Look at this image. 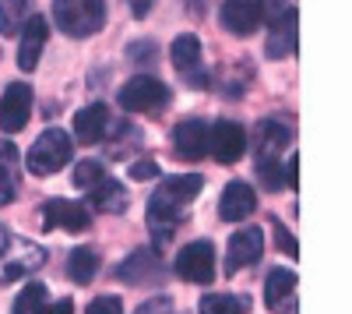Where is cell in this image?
I'll return each mask as SVG.
<instances>
[{
    "label": "cell",
    "mask_w": 352,
    "mask_h": 314,
    "mask_svg": "<svg viewBox=\"0 0 352 314\" xmlns=\"http://www.w3.org/2000/svg\"><path fill=\"white\" fill-rule=\"evenodd\" d=\"M201 187H204V177H197V174L166 177L155 187V194L148 198V222H152V230H155V244L159 247L169 240V230L184 219L187 205L201 194Z\"/></svg>",
    "instance_id": "cell-1"
},
{
    "label": "cell",
    "mask_w": 352,
    "mask_h": 314,
    "mask_svg": "<svg viewBox=\"0 0 352 314\" xmlns=\"http://www.w3.org/2000/svg\"><path fill=\"white\" fill-rule=\"evenodd\" d=\"M53 18L64 36L88 39L106 25V0H53Z\"/></svg>",
    "instance_id": "cell-2"
},
{
    "label": "cell",
    "mask_w": 352,
    "mask_h": 314,
    "mask_svg": "<svg viewBox=\"0 0 352 314\" xmlns=\"http://www.w3.org/2000/svg\"><path fill=\"white\" fill-rule=\"evenodd\" d=\"M71 156H74L71 134L60 131V127H50L36 138V145L28 149L25 166L32 169L36 177H50V174H56V169H64V163H71Z\"/></svg>",
    "instance_id": "cell-3"
},
{
    "label": "cell",
    "mask_w": 352,
    "mask_h": 314,
    "mask_svg": "<svg viewBox=\"0 0 352 314\" xmlns=\"http://www.w3.org/2000/svg\"><path fill=\"white\" fill-rule=\"evenodd\" d=\"M173 272L187 282H194V286H208L215 279V247L208 240H190L187 247L176 251Z\"/></svg>",
    "instance_id": "cell-4"
},
{
    "label": "cell",
    "mask_w": 352,
    "mask_h": 314,
    "mask_svg": "<svg viewBox=\"0 0 352 314\" xmlns=\"http://www.w3.org/2000/svg\"><path fill=\"white\" fill-rule=\"evenodd\" d=\"M166 103H169V89L159 78H148V74L131 78L120 89V106L127 113H159Z\"/></svg>",
    "instance_id": "cell-5"
},
{
    "label": "cell",
    "mask_w": 352,
    "mask_h": 314,
    "mask_svg": "<svg viewBox=\"0 0 352 314\" xmlns=\"http://www.w3.org/2000/svg\"><path fill=\"white\" fill-rule=\"evenodd\" d=\"M28 113H32V89L25 81H11L4 96H0V131L4 134L25 131Z\"/></svg>",
    "instance_id": "cell-6"
},
{
    "label": "cell",
    "mask_w": 352,
    "mask_h": 314,
    "mask_svg": "<svg viewBox=\"0 0 352 314\" xmlns=\"http://www.w3.org/2000/svg\"><path fill=\"white\" fill-rule=\"evenodd\" d=\"M208 152L219 159V163H240L243 152H247V131L236 124V121H215L208 127Z\"/></svg>",
    "instance_id": "cell-7"
},
{
    "label": "cell",
    "mask_w": 352,
    "mask_h": 314,
    "mask_svg": "<svg viewBox=\"0 0 352 314\" xmlns=\"http://www.w3.org/2000/svg\"><path fill=\"white\" fill-rule=\"evenodd\" d=\"M92 222L88 209L71 198H53L43 205V230H64V233H81L85 226Z\"/></svg>",
    "instance_id": "cell-8"
},
{
    "label": "cell",
    "mask_w": 352,
    "mask_h": 314,
    "mask_svg": "<svg viewBox=\"0 0 352 314\" xmlns=\"http://www.w3.org/2000/svg\"><path fill=\"white\" fill-rule=\"evenodd\" d=\"M261 251H264V233L257 230V226H247V230L232 233L229 251H226V272H229V275L243 272L247 265H254V262L261 258Z\"/></svg>",
    "instance_id": "cell-9"
},
{
    "label": "cell",
    "mask_w": 352,
    "mask_h": 314,
    "mask_svg": "<svg viewBox=\"0 0 352 314\" xmlns=\"http://www.w3.org/2000/svg\"><path fill=\"white\" fill-rule=\"evenodd\" d=\"M173 152L187 159V163H197L204 159V152H208V124L190 117V121H180L173 131Z\"/></svg>",
    "instance_id": "cell-10"
},
{
    "label": "cell",
    "mask_w": 352,
    "mask_h": 314,
    "mask_svg": "<svg viewBox=\"0 0 352 314\" xmlns=\"http://www.w3.org/2000/svg\"><path fill=\"white\" fill-rule=\"evenodd\" d=\"M46 36H50V25H46L43 14H32L21 25V46H18V67L21 71H36L43 46H46Z\"/></svg>",
    "instance_id": "cell-11"
},
{
    "label": "cell",
    "mask_w": 352,
    "mask_h": 314,
    "mask_svg": "<svg viewBox=\"0 0 352 314\" xmlns=\"http://www.w3.org/2000/svg\"><path fill=\"white\" fill-rule=\"evenodd\" d=\"M254 209H257V194H254L250 184H243V180L226 184V191L219 198V216L226 222H240V219L254 216Z\"/></svg>",
    "instance_id": "cell-12"
},
{
    "label": "cell",
    "mask_w": 352,
    "mask_h": 314,
    "mask_svg": "<svg viewBox=\"0 0 352 314\" xmlns=\"http://www.w3.org/2000/svg\"><path fill=\"white\" fill-rule=\"evenodd\" d=\"M219 18H222V28L232 32V36H250V32H257V25H261V14H257L254 0H226Z\"/></svg>",
    "instance_id": "cell-13"
},
{
    "label": "cell",
    "mask_w": 352,
    "mask_h": 314,
    "mask_svg": "<svg viewBox=\"0 0 352 314\" xmlns=\"http://www.w3.org/2000/svg\"><path fill=\"white\" fill-rule=\"evenodd\" d=\"M292 131L282 121H261L257 124V163H275L282 149H289Z\"/></svg>",
    "instance_id": "cell-14"
},
{
    "label": "cell",
    "mask_w": 352,
    "mask_h": 314,
    "mask_svg": "<svg viewBox=\"0 0 352 314\" xmlns=\"http://www.w3.org/2000/svg\"><path fill=\"white\" fill-rule=\"evenodd\" d=\"M109 127V109L102 103H92V106H85L78 109V117H74V134L78 141H85V145H96V141H102Z\"/></svg>",
    "instance_id": "cell-15"
},
{
    "label": "cell",
    "mask_w": 352,
    "mask_h": 314,
    "mask_svg": "<svg viewBox=\"0 0 352 314\" xmlns=\"http://www.w3.org/2000/svg\"><path fill=\"white\" fill-rule=\"evenodd\" d=\"M18 169L21 156L11 141H0V205H11L18 194Z\"/></svg>",
    "instance_id": "cell-16"
},
{
    "label": "cell",
    "mask_w": 352,
    "mask_h": 314,
    "mask_svg": "<svg viewBox=\"0 0 352 314\" xmlns=\"http://www.w3.org/2000/svg\"><path fill=\"white\" fill-rule=\"evenodd\" d=\"M88 205H96L99 212H109V216H116V212H124L127 209V191L116 184V180H102V184H96L92 191H88Z\"/></svg>",
    "instance_id": "cell-17"
},
{
    "label": "cell",
    "mask_w": 352,
    "mask_h": 314,
    "mask_svg": "<svg viewBox=\"0 0 352 314\" xmlns=\"http://www.w3.org/2000/svg\"><path fill=\"white\" fill-rule=\"evenodd\" d=\"M292 290H296V272L275 269V272H268V282H264V304H268L272 311H278V307H285Z\"/></svg>",
    "instance_id": "cell-18"
},
{
    "label": "cell",
    "mask_w": 352,
    "mask_h": 314,
    "mask_svg": "<svg viewBox=\"0 0 352 314\" xmlns=\"http://www.w3.org/2000/svg\"><path fill=\"white\" fill-rule=\"evenodd\" d=\"M268 56H289L296 50V11H289L282 21L272 25V36H268Z\"/></svg>",
    "instance_id": "cell-19"
},
{
    "label": "cell",
    "mask_w": 352,
    "mask_h": 314,
    "mask_svg": "<svg viewBox=\"0 0 352 314\" xmlns=\"http://www.w3.org/2000/svg\"><path fill=\"white\" fill-rule=\"evenodd\" d=\"M169 56H173V67L176 71H194L197 64H201V39L197 36H176L173 39V46H169Z\"/></svg>",
    "instance_id": "cell-20"
},
{
    "label": "cell",
    "mask_w": 352,
    "mask_h": 314,
    "mask_svg": "<svg viewBox=\"0 0 352 314\" xmlns=\"http://www.w3.org/2000/svg\"><path fill=\"white\" fill-rule=\"evenodd\" d=\"M28 18H32V0H0V36L21 32Z\"/></svg>",
    "instance_id": "cell-21"
},
{
    "label": "cell",
    "mask_w": 352,
    "mask_h": 314,
    "mask_svg": "<svg viewBox=\"0 0 352 314\" xmlns=\"http://www.w3.org/2000/svg\"><path fill=\"white\" fill-rule=\"evenodd\" d=\"M96 272H99V254L92 247H74L71 258H67V275L85 286V282L96 279Z\"/></svg>",
    "instance_id": "cell-22"
},
{
    "label": "cell",
    "mask_w": 352,
    "mask_h": 314,
    "mask_svg": "<svg viewBox=\"0 0 352 314\" xmlns=\"http://www.w3.org/2000/svg\"><path fill=\"white\" fill-rule=\"evenodd\" d=\"M250 307L247 297H236V293H204L197 311L201 314H243Z\"/></svg>",
    "instance_id": "cell-23"
},
{
    "label": "cell",
    "mask_w": 352,
    "mask_h": 314,
    "mask_svg": "<svg viewBox=\"0 0 352 314\" xmlns=\"http://www.w3.org/2000/svg\"><path fill=\"white\" fill-rule=\"evenodd\" d=\"M102 180H106V166H102L99 159H81V163L74 166V187L92 191V187L102 184Z\"/></svg>",
    "instance_id": "cell-24"
},
{
    "label": "cell",
    "mask_w": 352,
    "mask_h": 314,
    "mask_svg": "<svg viewBox=\"0 0 352 314\" xmlns=\"http://www.w3.org/2000/svg\"><path fill=\"white\" fill-rule=\"evenodd\" d=\"M43 304H46V286H43V282H28V286L14 297L11 314H36Z\"/></svg>",
    "instance_id": "cell-25"
},
{
    "label": "cell",
    "mask_w": 352,
    "mask_h": 314,
    "mask_svg": "<svg viewBox=\"0 0 352 314\" xmlns=\"http://www.w3.org/2000/svg\"><path fill=\"white\" fill-rule=\"evenodd\" d=\"M257 177L268 191H282L285 187V169L278 163H257Z\"/></svg>",
    "instance_id": "cell-26"
},
{
    "label": "cell",
    "mask_w": 352,
    "mask_h": 314,
    "mask_svg": "<svg viewBox=\"0 0 352 314\" xmlns=\"http://www.w3.org/2000/svg\"><path fill=\"white\" fill-rule=\"evenodd\" d=\"M254 4H257V14L264 18V21H282L292 8H289V0H254Z\"/></svg>",
    "instance_id": "cell-27"
},
{
    "label": "cell",
    "mask_w": 352,
    "mask_h": 314,
    "mask_svg": "<svg viewBox=\"0 0 352 314\" xmlns=\"http://www.w3.org/2000/svg\"><path fill=\"white\" fill-rule=\"evenodd\" d=\"M127 177H131V180H138V184L155 180V177H159V163H155V159H138V163H131Z\"/></svg>",
    "instance_id": "cell-28"
},
{
    "label": "cell",
    "mask_w": 352,
    "mask_h": 314,
    "mask_svg": "<svg viewBox=\"0 0 352 314\" xmlns=\"http://www.w3.org/2000/svg\"><path fill=\"white\" fill-rule=\"evenodd\" d=\"M88 314H124V304L120 297H96L88 304Z\"/></svg>",
    "instance_id": "cell-29"
},
{
    "label": "cell",
    "mask_w": 352,
    "mask_h": 314,
    "mask_svg": "<svg viewBox=\"0 0 352 314\" xmlns=\"http://www.w3.org/2000/svg\"><path fill=\"white\" fill-rule=\"evenodd\" d=\"M127 56L134 64H148V61H155V43H134L127 50Z\"/></svg>",
    "instance_id": "cell-30"
},
{
    "label": "cell",
    "mask_w": 352,
    "mask_h": 314,
    "mask_svg": "<svg viewBox=\"0 0 352 314\" xmlns=\"http://www.w3.org/2000/svg\"><path fill=\"white\" fill-rule=\"evenodd\" d=\"M275 233H278V247H282V251L289 254V258H296V240L289 237V230H285L282 222H275Z\"/></svg>",
    "instance_id": "cell-31"
},
{
    "label": "cell",
    "mask_w": 352,
    "mask_h": 314,
    "mask_svg": "<svg viewBox=\"0 0 352 314\" xmlns=\"http://www.w3.org/2000/svg\"><path fill=\"white\" fill-rule=\"evenodd\" d=\"M36 314H74V300H71V297H64V300H56V304L39 307Z\"/></svg>",
    "instance_id": "cell-32"
},
{
    "label": "cell",
    "mask_w": 352,
    "mask_h": 314,
    "mask_svg": "<svg viewBox=\"0 0 352 314\" xmlns=\"http://www.w3.org/2000/svg\"><path fill=\"white\" fill-rule=\"evenodd\" d=\"M152 4H155V0H127V8H131L134 18H148L152 14Z\"/></svg>",
    "instance_id": "cell-33"
},
{
    "label": "cell",
    "mask_w": 352,
    "mask_h": 314,
    "mask_svg": "<svg viewBox=\"0 0 352 314\" xmlns=\"http://www.w3.org/2000/svg\"><path fill=\"white\" fill-rule=\"evenodd\" d=\"M296 174H300V156H292V159H289V169H285V180H289L292 187L300 184V177H296Z\"/></svg>",
    "instance_id": "cell-34"
},
{
    "label": "cell",
    "mask_w": 352,
    "mask_h": 314,
    "mask_svg": "<svg viewBox=\"0 0 352 314\" xmlns=\"http://www.w3.org/2000/svg\"><path fill=\"white\" fill-rule=\"evenodd\" d=\"M8 251H11V230H4V226H0V262H4Z\"/></svg>",
    "instance_id": "cell-35"
}]
</instances>
